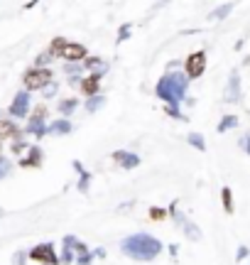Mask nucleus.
Returning <instances> with one entry per match:
<instances>
[{
    "instance_id": "f257e3e1",
    "label": "nucleus",
    "mask_w": 250,
    "mask_h": 265,
    "mask_svg": "<svg viewBox=\"0 0 250 265\" xmlns=\"http://www.w3.org/2000/svg\"><path fill=\"white\" fill-rule=\"evenodd\" d=\"M123 253L132 261H155L162 251V243L157 238H152L150 233H135V236H127L123 243H121Z\"/></svg>"
},
{
    "instance_id": "f03ea898",
    "label": "nucleus",
    "mask_w": 250,
    "mask_h": 265,
    "mask_svg": "<svg viewBox=\"0 0 250 265\" xmlns=\"http://www.w3.org/2000/svg\"><path fill=\"white\" fill-rule=\"evenodd\" d=\"M155 93H157L162 101H167L169 106H177V103L184 98V93H187V76L174 74V71L165 74V76L160 79Z\"/></svg>"
},
{
    "instance_id": "7ed1b4c3",
    "label": "nucleus",
    "mask_w": 250,
    "mask_h": 265,
    "mask_svg": "<svg viewBox=\"0 0 250 265\" xmlns=\"http://www.w3.org/2000/svg\"><path fill=\"white\" fill-rule=\"evenodd\" d=\"M22 84H25L27 91H40V88H44V86L52 84V69H47V66H35V69L25 71Z\"/></svg>"
},
{
    "instance_id": "20e7f679",
    "label": "nucleus",
    "mask_w": 250,
    "mask_h": 265,
    "mask_svg": "<svg viewBox=\"0 0 250 265\" xmlns=\"http://www.w3.org/2000/svg\"><path fill=\"white\" fill-rule=\"evenodd\" d=\"M30 258L35 263H42V265H59V258H57V251L52 243H40L30 251Z\"/></svg>"
},
{
    "instance_id": "39448f33",
    "label": "nucleus",
    "mask_w": 250,
    "mask_h": 265,
    "mask_svg": "<svg viewBox=\"0 0 250 265\" xmlns=\"http://www.w3.org/2000/svg\"><path fill=\"white\" fill-rule=\"evenodd\" d=\"M187 76L189 79H199L206 69V52H194L187 57Z\"/></svg>"
},
{
    "instance_id": "423d86ee",
    "label": "nucleus",
    "mask_w": 250,
    "mask_h": 265,
    "mask_svg": "<svg viewBox=\"0 0 250 265\" xmlns=\"http://www.w3.org/2000/svg\"><path fill=\"white\" fill-rule=\"evenodd\" d=\"M44 116H47V106H37L35 108V116H32V121H30V126H27V132H35V135H44L47 128H44Z\"/></svg>"
},
{
    "instance_id": "0eeeda50",
    "label": "nucleus",
    "mask_w": 250,
    "mask_h": 265,
    "mask_svg": "<svg viewBox=\"0 0 250 265\" xmlns=\"http://www.w3.org/2000/svg\"><path fill=\"white\" fill-rule=\"evenodd\" d=\"M86 54H88V49H86L83 44H79V42H69V44L64 47L62 59H66V62H79V59H86Z\"/></svg>"
},
{
    "instance_id": "6e6552de",
    "label": "nucleus",
    "mask_w": 250,
    "mask_h": 265,
    "mask_svg": "<svg viewBox=\"0 0 250 265\" xmlns=\"http://www.w3.org/2000/svg\"><path fill=\"white\" fill-rule=\"evenodd\" d=\"M27 106H30V96H27V91H22V93H17V96L12 98L10 113H12L15 118H25V116H27Z\"/></svg>"
},
{
    "instance_id": "1a4fd4ad",
    "label": "nucleus",
    "mask_w": 250,
    "mask_h": 265,
    "mask_svg": "<svg viewBox=\"0 0 250 265\" xmlns=\"http://www.w3.org/2000/svg\"><path fill=\"white\" fill-rule=\"evenodd\" d=\"M113 160H116L121 167H125V170H132V167L140 165V157L132 155V152H125V150H116V152H113Z\"/></svg>"
},
{
    "instance_id": "9d476101",
    "label": "nucleus",
    "mask_w": 250,
    "mask_h": 265,
    "mask_svg": "<svg viewBox=\"0 0 250 265\" xmlns=\"http://www.w3.org/2000/svg\"><path fill=\"white\" fill-rule=\"evenodd\" d=\"M98 88H101V79H98V74H91V76H86V79L81 81V91H83L86 96H96Z\"/></svg>"
},
{
    "instance_id": "9b49d317",
    "label": "nucleus",
    "mask_w": 250,
    "mask_h": 265,
    "mask_svg": "<svg viewBox=\"0 0 250 265\" xmlns=\"http://www.w3.org/2000/svg\"><path fill=\"white\" fill-rule=\"evenodd\" d=\"M42 165V150L40 147H30V155L25 160H20V167L30 170V167H40Z\"/></svg>"
},
{
    "instance_id": "f8f14e48",
    "label": "nucleus",
    "mask_w": 250,
    "mask_h": 265,
    "mask_svg": "<svg viewBox=\"0 0 250 265\" xmlns=\"http://www.w3.org/2000/svg\"><path fill=\"white\" fill-rule=\"evenodd\" d=\"M5 137H17V126L12 121H0V140Z\"/></svg>"
},
{
    "instance_id": "ddd939ff",
    "label": "nucleus",
    "mask_w": 250,
    "mask_h": 265,
    "mask_svg": "<svg viewBox=\"0 0 250 265\" xmlns=\"http://www.w3.org/2000/svg\"><path fill=\"white\" fill-rule=\"evenodd\" d=\"M66 44H69V42H66L64 37H54V40H52V44H49V49H47V52H49V57H62V52H64V47H66Z\"/></svg>"
},
{
    "instance_id": "4468645a",
    "label": "nucleus",
    "mask_w": 250,
    "mask_h": 265,
    "mask_svg": "<svg viewBox=\"0 0 250 265\" xmlns=\"http://www.w3.org/2000/svg\"><path fill=\"white\" fill-rule=\"evenodd\" d=\"M221 199H223V209H226V214H233V194H231L228 187L221 189Z\"/></svg>"
},
{
    "instance_id": "2eb2a0df",
    "label": "nucleus",
    "mask_w": 250,
    "mask_h": 265,
    "mask_svg": "<svg viewBox=\"0 0 250 265\" xmlns=\"http://www.w3.org/2000/svg\"><path fill=\"white\" fill-rule=\"evenodd\" d=\"M228 101H233V98H238V74H231V88H228V96H226Z\"/></svg>"
},
{
    "instance_id": "dca6fc26",
    "label": "nucleus",
    "mask_w": 250,
    "mask_h": 265,
    "mask_svg": "<svg viewBox=\"0 0 250 265\" xmlns=\"http://www.w3.org/2000/svg\"><path fill=\"white\" fill-rule=\"evenodd\" d=\"M76 106H79V101H76V98H66V101H62V103H59V111L69 116V113H71Z\"/></svg>"
},
{
    "instance_id": "f3484780",
    "label": "nucleus",
    "mask_w": 250,
    "mask_h": 265,
    "mask_svg": "<svg viewBox=\"0 0 250 265\" xmlns=\"http://www.w3.org/2000/svg\"><path fill=\"white\" fill-rule=\"evenodd\" d=\"M238 126V118L236 116H226L223 121H221V126H218V131L223 132V131H228V128H236Z\"/></svg>"
},
{
    "instance_id": "a211bd4d",
    "label": "nucleus",
    "mask_w": 250,
    "mask_h": 265,
    "mask_svg": "<svg viewBox=\"0 0 250 265\" xmlns=\"http://www.w3.org/2000/svg\"><path fill=\"white\" fill-rule=\"evenodd\" d=\"M189 142H191L196 150H206V145H204V137H201L199 132H189Z\"/></svg>"
},
{
    "instance_id": "6ab92c4d",
    "label": "nucleus",
    "mask_w": 250,
    "mask_h": 265,
    "mask_svg": "<svg viewBox=\"0 0 250 265\" xmlns=\"http://www.w3.org/2000/svg\"><path fill=\"white\" fill-rule=\"evenodd\" d=\"M71 131V123L69 121H57L52 128H49V132H69Z\"/></svg>"
},
{
    "instance_id": "aec40b11",
    "label": "nucleus",
    "mask_w": 250,
    "mask_h": 265,
    "mask_svg": "<svg viewBox=\"0 0 250 265\" xmlns=\"http://www.w3.org/2000/svg\"><path fill=\"white\" fill-rule=\"evenodd\" d=\"M165 216H167V211H165V209H157V206H152V209H150V219H155V221H157V219H165Z\"/></svg>"
},
{
    "instance_id": "412c9836",
    "label": "nucleus",
    "mask_w": 250,
    "mask_h": 265,
    "mask_svg": "<svg viewBox=\"0 0 250 265\" xmlns=\"http://www.w3.org/2000/svg\"><path fill=\"white\" fill-rule=\"evenodd\" d=\"M7 175H10V162L0 157V179H5Z\"/></svg>"
},
{
    "instance_id": "4be33fe9",
    "label": "nucleus",
    "mask_w": 250,
    "mask_h": 265,
    "mask_svg": "<svg viewBox=\"0 0 250 265\" xmlns=\"http://www.w3.org/2000/svg\"><path fill=\"white\" fill-rule=\"evenodd\" d=\"M22 150H27V142H22V140H17V142L12 145V152H15V155H20Z\"/></svg>"
},
{
    "instance_id": "5701e85b",
    "label": "nucleus",
    "mask_w": 250,
    "mask_h": 265,
    "mask_svg": "<svg viewBox=\"0 0 250 265\" xmlns=\"http://www.w3.org/2000/svg\"><path fill=\"white\" fill-rule=\"evenodd\" d=\"M101 64V59H96V57H91V59H86V69H96V66Z\"/></svg>"
},
{
    "instance_id": "b1692460",
    "label": "nucleus",
    "mask_w": 250,
    "mask_h": 265,
    "mask_svg": "<svg viewBox=\"0 0 250 265\" xmlns=\"http://www.w3.org/2000/svg\"><path fill=\"white\" fill-rule=\"evenodd\" d=\"M246 256H248V248H241V251H238V261H243Z\"/></svg>"
},
{
    "instance_id": "393cba45",
    "label": "nucleus",
    "mask_w": 250,
    "mask_h": 265,
    "mask_svg": "<svg viewBox=\"0 0 250 265\" xmlns=\"http://www.w3.org/2000/svg\"><path fill=\"white\" fill-rule=\"evenodd\" d=\"M243 145H246V150H248V155H250V135L246 137V140H243Z\"/></svg>"
},
{
    "instance_id": "a878e982",
    "label": "nucleus",
    "mask_w": 250,
    "mask_h": 265,
    "mask_svg": "<svg viewBox=\"0 0 250 265\" xmlns=\"http://www.w3.org/2000/svg\"><path fill=\"white\" fill-rule=\"evenodd\" d=\"M0 152H2V145H0Z\"/></svg>"
}]
</instances>
